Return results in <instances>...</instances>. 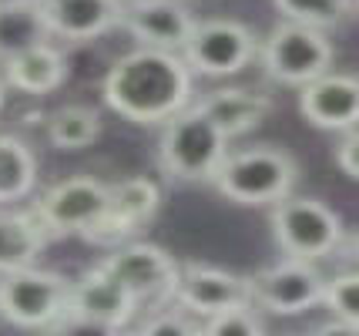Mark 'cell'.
I'll return each instance as SVG.
<instances>
[{"instance_id":"obj_12","label":"cell","mask_w":359,"mask_h":336,"mask_svg":"<svg viewBox=\"0 0 359 336\" xmlns=\"http://www.w3.org/2000/svg\"><path fill=\"white\" fill-rule=\"evenodd\" d=\"M158 208H161V192L151 178H121V182L108 185L104 215L84 239L97 242V246H121L155 219Z\"/></svg>"},{"instance_id":"obj_6","label":"cell","mask_w":359,"mask_h":336,"mask_svg":"<svg viewBox=\"0 0 359 336\" xmlns=\"http://www.w3.org/2000/svg\"><path fill=\"white\" fill-rule=\"evenodd\" d=\"M97 266L128 289V296L135 300L138 313L141 309L158 313V309L175 303L182 266L161 246H155V242H128V246H118Z\"/></svg>"},{"instance_id":"obj_16","label":"cell","mask_w":359,"mask_h":336,"mask_svg":"<svg viewBox=\"0 0 359 336\" xmlns=\"http://www.w3.org/2000/svg\"><path fill=\"white\" fill-rule=\"evenodd\" d=\"M50 37L71 44H84L94 37L118 31L125 4L121 0H41Z\"/></svg>"},{"instance_id":"obj_15","label":"cell","mask_w":359,"mask_h":336,"mask_svg":"<svg viewBox=\"0 0 359 336\" xmlns=\"http://www.w3.org/2000/svg\"><path fill=\"white\" fill-rule=\"evenodd\" d=\"M121 27L141 41V48L178 54L195 27V14L185 0H131L125 4Z\"/></svg>"},{"instance_id":"obj_19","label":"cell","mask_w":359,"mask_h":336,"mask_svg":"<svg viewBox=\"0 0 359 336\" xmlns=\"http://www.w3.org/2000/svg\"><path fill=\"white\" fill-rule=\"evenodd\" d=\"M41 44H50L41 0H0V65Z\"/></svg>"},{"instance_id":"obj_29","label":"cell","mask_w":359,"mask_h":336,"mask_svg":"<svg viewBox=\"0 0 359 336\" xmlns=\"http://www.w3.org/2000/svg\"><path fill=\"white\" fill-rule=\"evenodd\" d=\"M313 336H359V323L329 320V323H323V326H316Z\"/></svg>"},{"instance_id":"obj_4","label":"cell","mask_w":359,"mask_h":336,"mask_svg":"<svg viewBox=\"0 0 359 336\" xmlns=\"http://www.w3.org/2000/svg\"><path fill=\"white\" fill-rule=\"evenodd\" d=\"M229 155V138L222 135L195 105L161 125L158 168L178 182H212Z\"/></svg>"},{"instance_id":"obj_9","label":"cell","mask_w":359,"mask_h":336,"mask_svg":"<svg viewBox=\"0 0 359 336\" xmlns=\"http://www.w3.org/2000/svg\"><path fill=\"white\" fill-rule=\"evenodd\" d=\"M108 206V185L94 175H74L37 195L31 215L50 236H88Z\"/></svg>"},{"instance_id":"obj_23","label":"cell","mask_w":359,"mask_h":336,"mask_svg":"<svg viewBox=\"0 0 359 336\" xmlns=\"http://www.w3.org/2000/svg\"><path fill=\"white\" fill-rule=\"evenodd\" d=\"M289 24H302L313 31H332L343 27L356 14V0H272Z\"/></svg>"},{"instance_id":"obj_25","label":"cell","mask_w":359,"mask_h":336,"mask_svg":"<svg viewBox=\"0 0 359 336\" xmlns=\"http://www.w3.org/2000/svg\"><path fill=\"white\" fill-rule=\"evenodd\" d=\"M195 336H266V323L259 320L255 306L229 309V313L208 316L202 326H195Z\"/></svg>"},{"instance_id":"obj_22","label":"cell","mask_w":359,"mask_h":336,"mask_svg":"<svg viewBox=\"0 0 359 336\" xmlns=\"http://www.w3.org/2000/svg\"><path fill=\"white\" fill-rule=\"evenodd\" d=\"M47 138L61 152H81L101 138V114L88 105H64L47 118Z\"/></svg>"},{"instance_id":"obj_11","label":"cell","mask_w":359,"mask_h":336,"mask_svg":"<svg viewBox=\"0 0 359 336\" xmlns=\"http://www.w3.org/2000/svg\"><path fill=\"white\" fill-rule=\"evenodd\" d=\"M175 306L185 309L188 316H202V320L229 313V309H249L252 306L249 276L219 269V266L188 262V266H182V276H178Z\"/></svg>"},{"instance_id":"obj_26","label":"cell","mask_w":359,"mask_h":336,"mask_svg":"<svg viewBox=\"0 0 359 336\" xmlns=\"http://www.w3.org/2000/svg\"><path fill=\"white\" fill-rule=\"evenodd\" d=\"M128 336H195V323H191V316H188L185 309L165 306V309L151 313L135 333H128Z\"/></svg>"},{"instance_id":"obj_7","label":"cell","mask_w":359,"mask_h":336,"mask_svg":"<svg viewBox=\"0 0 359 336\" xmlns=\"http://www.w3.org/2000/svg\"><path fill=\"white\" fill-rule=\"evenodd\" d=\"M67 279L54 269L27 266L0 276V316L20 330H50L67 313Z\"/></svg>"},{"instance_id":"obj_3","label":"cell","mask_w":359,"mask_h":336,"mask_svg":"<svg viewBox=\"0 0 359 336\" xmlns=\"http://www.w3.org/2000/svg\"><path fill=\"white\" fill-rule=\"evenodd\" d=\"M269 225L285 259H299V262H319V259L336 256L349 236L343 215L313 195L282 199L269 212Z\"/></svg>"},{"instance_id":"obj_17","label":"cell","mask_w":359,"mask_h":336,"mask_svg":"<svg viewBox=\"0 0 359 336\" xmlns=\"http://www.w3.org/2000/svg\"><path fill=\"white\" fill-rule=\"evenodd\" d=\"M195 108L232 142L266 121L272 114V98L245 91V88H219V91L205 95L202 101H195Z\"/></svg>"},{"instance_id":"obj_24","label":"cell","mask_w":359,"mask_h":336,"mask_svg":"<svg viewBox=\"0 0 359 336\" xmlns=\"http://www.w3.org/2000/svg\"><path fill=\"white\" fill-rule=\"evenodd\" d=\"M323 306L332 313V320H349L359 323V279L356 272H339L326 279V289H323Z\"/></svg>"},{"instance_id":"obj_28","label":"cell","mask_w":359,"mask_h":336,"mask_svg":"<svg viewBox=\"0 0 359 336\" xmlns=\"http://www.w3.org/2000/svg\"><path fill=\"white\" fill-rule=\"evenodd\" d=\"M332 159H336V165H339V172H343L346 178L359 175V135H356V128L346 131V138L336 145Z\"/></svg>"},{"instance_id":"obj_8","label":"cell","mask_w":359,"mask_h":336,"mask_svg":"<svg viewBox=\"0 0 359 336\" xmlns=\"http://www.w3.org/2000/svg\"><path fill=\"white\" fill-rule=\"evenodd\" d=\"M182 61L191 74L202 78H232L242 74L259 54V37L238 20H195L182 44Z\"/></svg>"},{"instance_id":"obj_10","label":"cell","mask_w":359,"mask_h":336,"mask_svg":"<svg viewBox=\"0 0 359 336\" xmlns=\"http://www.w3.org/2000/svg\"><path fill=\"white\" fill-rule=\"evenodd\" d=\"M252 306L276 313V316H299L323 306V289L326 276L316 262H299V259H282L276 266H266L262 272L249 276Z\"/></svg>"},{"instance_id":"obj_20","label":"cell","mask_w":359,"mask_h":336,"mask_svg":"<svg viewBox=\"0 0 359 336\" xmlns=\"http://www.w3.org/2000/svg\"><path fill=\"white\" fill-rule=\"evenodd\" d=\"M47 249V232L27 212H0V276L37 266Z\"/></svg>"},{"instance_id":"obj_21","label":"cell","mask_w":359,"mask_h":336,"mask_svg":"<svg viewBox=\"0 0 359 336\" xmlns=\"http://www.w3.org/2000/svg\"><path fill=\"white\" fill-rule=\"evenodd\" d=\"M37 189V155L24 138L0 131V206L20 202Z\"/></svg>"},{"instance_id":"obj_14","label":"cell","mask_w":359,"mask_h":336,"mask_svg":"<svg viewBox=\"0 0 359 336\" xmlns=\"http://www.w3.org/2000/svg\"><path fill=\"white\" fill-rule=\"evenodd\" d=\"M64 316H81V320L128 330L131 320L138 316V306L118 279H111L101 266H94V269H84L67 286V313Z\"/></svg>"},{"instance_id":"obj_27","label":"cell","mask_w":359,"mask_h":336,"mask_svg":"<svg viewBox=\"0 0 359 336\" xmlns=\"http://www.w3.org/2000/svg\"><path fill=\"white\" fill-rule=\"evenodd\" d=\"M47 336H128V330L104 326V323H94V320H81V316H61L47 330Z\"/></svg>"},{"instance_id":"obj_30","label":"cell","mask_w":359,"mask_h":336,"mask_svg":"<svg viewBox=\"0 0 359 336\" xmlns=\"http://www.w3.org/2000/svg\"><path fill=\"white\" fill-rule=\"evenodd\" d=\"M4 98H7V84H4V78H0V108H4Z\"/></svg>"},{"instance_id":"obj_31","label":"cell","mask_w":359,"mask_h":336,"mask_svg":"<svg viewBox=\"0 0 359 336\" xmlns=\"http://www.w3.org/2000/svg\"><path fill=\"white\" fill-rule=\"evenodd\" d=\"M121 4H131V0H121Z\"/></svg>"},{"instance_id":"obj_5","label":"cell","mask_w":359,"mask_h":336,"mask_svg":"<svg viewBox=\"0 0 359 336\" xmlns=\"http://www.w3.org/2000/svg\"><path fill=\"white\" fill-rule=\"evenodd\" d=\"M332 54H336L332 41L323 31L282 20L266 34V41H259L255 58L266 71V78H272L276 84L302 88L332 71Z\"/></svg>"},{"instance_id":"obj_18","label":"cell","mask_w":359,"mask_h":336,"mask_svg":"<svg viewBox=\"0 0 359 336\" xmlns=\"http://www.w3.org/2000/svg\"><path fill=\"white\" fill-rule=\"evenodd\" d=\"M4 84L14 88L20 95H50L57 91L64 81H67V61H64V51L54 48V44H41V48H31L24 54L11 58L4 65Z\"/></svg>"},{"instance_id":"obj_13","label":"cell","mask_w":359,"mask_h":336,"mask_svg":"<svg viewBox=\"0 0 359 336\" xmlns=\"http://www.w3.org/2000/svg\"><path fill=\"white\" fill-rule=\"evenodd\" d=\"M299 114L323 131H349L359 121V81L349 71H326L299 88Z\"/></svg>"},{"instance_id":"obj_2","label":"cell","mask_w":359,"mask_h":336,"mask_svg":"<svg viewBox=\"0 0 359 336\" xmlns=\"http://www.w3.org/2000/svg\"><path fill=\"white\" fill-rule=\"evenodd\" d=\"M296 182L299 161L292 159V152H285L279 145H252V148L229 152L212 178V185L229 202L245 208L279 206L282 199L296 192Z\"/></svg>"},{"instance_id":"obj_1","label":"cell","mask_w":359,"mask_h":336,"mask_svg":"<svg viewBox=\"0 0 359 336\" xmlns=\"http://www.w3.org/2000/svg\"><path fill=\"white\" fill-rule=\"evenodd\" d=\"M191 98L195 74L175 51L138 48L118 58L104 78L108 108L141 128L168 125L175 114L191 108Z\"/></svg>"}]
</instances>
